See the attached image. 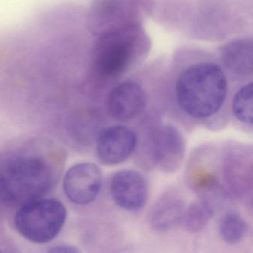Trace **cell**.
<instances>
[{"label": "cell", "instance_id": "cell-1", "mask_svg": "<svg viewBox=\"0 0 253 253\" xmlns=\"http://www.w3.org/2000/svg\"><path fill=\"white\" fill-rule=\"evenodd\" d=\"M227 87V77L221 67L212 62L196 64L178 77L177 102L187 115L198 120L209 118L222 108Z\"/></svg>", "mask_w": 253, "mask_h": 253}, {"label": "cell", "instance_id": "cell-2", "mask_svg": "<svg viewBox=\"0 0 253 253\" xmlns=\"http://www.w3.org/2000/svg\"><path fill=\"white\" fill-rule=\"evenodd\" d=\"M55 181L53 168L43 156L22 155L7 164L0 175V199L13 206L43 199Z\"/></svg>", "mask_w": 253, "mask_h": 253}, {"label": "cell", "instance_id": "cell-3", "mask_svg": "<svg viewBox=\"0 0 253 253\" xmlns=\"http://www.w3.org/2000/svg\"><path fill=\"white\" fill-rule=\"evenodd\" d=\"M149 40L138 23L102 31L95 49V66L105 77H120L147 51Z\"/></svg>", "mask_w": 253, "mask_h": 253}, {"label": "cell", "instance_id": "cell-4", "mask_svg": "<svg viewBox=\"0 0 253 253\" xmlns=\"http://www.w3.org/2000/svg\"><path fill=\"white\" fill-rule=\"evenodd\" d=\"M66 216V209L62 202L43 198L19 207L15 215V227L29 242L46 244L60 233Z\"/></svg>", "mask_w": 253, "mask_h": 253}, {"label": "cell", "instance_id": "cell-5", "mask_svg": "<svg viewBox=\"0 0 253 253\" xmlns=\"http://www.w3.org/2000/svg\"><path fill=\"white\" fill-rule=\"evenodd\" d=\"M102 182V171L98 165L89 162L77 164L65 173L64 192L73 203L86 205L98 197Z\"/></svg>", "mask_w": 253, "mask_h": 253}, {"label": "cell", "instance_id": "cell-6", "mask_svg": "<svg viewBox=\"0 0 253 253\" xmlns=\"http://www.w3.org/2000/svg\"><path fill=\"white\" fill-rule=\"evenodd\" d=\"M138 138L125 126H110L101 132L97 141V156L102 165L113 166L125 162L135 151Z\"/></svg>", "mask_w": 253, "mask_h": 253}, {"label": "cell", "instance_id": "cell-7", "mask_svg": "<svg viewBox=\"0 0 253 253\" xmlns=\"http://www.w3.org/2000/svg\"><path fill=\"white\" fill-rule=\"evenodd\" d=\"M110 192L114 202L129 211L142 209L148 197L145 178L138 171L132 169H123L113 175Z\"/></svg>", "mask_w": 253, "mask_h": 253}, {"label": "cell", "instance_id": "cell-8", "mask_svg": "<svg viewBox=\"0 0 253 253\" xmlns=\"http://www.w3.org/2000/svg\"><path fill=\"white\" fill-rule=\"evenodd\" d=\"M152 150L157 167L164 172H172L182 163L185 154V140L174 126H159L153 132Z\"/></svg>", "mask_w": 253, "mask_h": 253}, {"label": "cell", "instance_id": "cell-9", "mask_svg": "<svg viewBox=\"0 0 253 253\" xmlns=\"http://www.w3.org/2000/svg\"><path fill=\"white\" fill-rule=\"evenodd\" d=\"M145 90L135 82L126 81L110 92L107 107L110 115L119 121L127 122L141 115L147 106Z\"/></svg>", "mask_w": 253, "mask_h": 253}, {"label": "cell", "instance_id": "cell-10", "mask_svg": "<svg viewBox=\"0 0 253 253\" xmlns=\"http://www.w3.org/2000/svg\"><path fill=\"white\" fill-rule=\"evenodd\" d=\"M185 211L181 199L175 196H166L153 208L150 213V225L156 231L170 230L183 221Z\"/></svg>", "mask_w": 253, "mask_h": 253}, {"label": "cell", "instance_id": "cell-11", "mask_svg": "<svg viewBox=\"0 0 253 253\" xmlns=\"http://www.w3.org/2000/svg\"><path fill=\"white\" fill-rule=\"evenodd\" d=\"M226 68L238 75L253 73V43L248 39L237 40L226 44L221 51Z\"/></svg>", "mask_w": 253, "mask_h": 253}, {"label": "cell", "instance_id": "cell-12", "mask_svg": "<svg viewBox=\"0 0 253 253\" xmlns=\"http://www.w3.org/2000/svg\"><path fill=\"white\" fill-rule=\"evenodd\" d=\"M213 215V209L208 202L199 201L190 205L185 211L183 222L191 233H198L204 228Z\"/></svg>", "mask_w": 253, "mask_h": 253}, {"label": "cell", "instance_id": "cell-13", "mask_svg": "<svg viewBox=\"0 0 253 253\" xmlns=\"http://www.w3.org/2000/svg\"><path fill=\"white\" fill-rule=\"evenodd\" d=\"M233 115L241 123L252 126L253 117V83L245 84L233 98Z\"/></svg>", "mask_w": 253, "mask_h": 253}, {"label": "cell", "instance_id": "cell-14", "mask_svg": "<svg viewBox=\"0 0 253 253\" xmlns=\"http://www.w3.org/2000/svg\"><path fill=\"white\" fill-rule=\"evenodd\" d=\"M247 230L246 221L236 212L227 214L220 226L221 238L229 245L239 243L246 234Z\"/></svg>", "mask_w": 253, "mask_h": 253}, {"label": "cell", "instance_id": "cell-15", "mask_svg": "<svg viewBox=\"0 0 253 253\" xmlns=\"http://www.w3.org/2000/svg\"><path fill=\"white\" fill-rule=\"evenodd\" d=\"M46 253H80L79 250L71 245H58L51 248Z\"/></svg>", "mask_w": 253, "mask_h": 253}, {"label": "cell", "instance_id": "cell-16", "mask_svg": "<svg viewBox=\"0 0 253 253\" xmlns=\"http://www.w3.org/2000/svg\"><path fill=\"white\" fill-rule=\"evenodd\" d=\"M0 253H1V251H0Z\"/></svg>", "mask_w": 253, "mask_h": 253}]
</instances>
